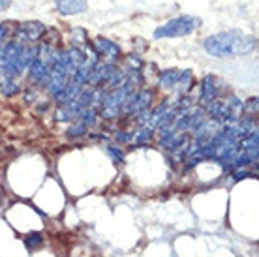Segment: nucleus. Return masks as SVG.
Returning a JSON list of instances; mask_svg holds the SVG:
<instances>
[{"instance_id":"f257e3e1","label":"nucleus","mask_w":259,"mask_h":257,"mask_svg":"<svg viewBox=\"0 0 259 257\" xmlns=\"http://www.w3.org/2000/svg\"><path fill=\"white\" fill-rule=\"evenodd\" d=\"M203 45H205V51L208 55L229 58L252 53L255 49V45H257V39L253 36H246V34L239 32V30H227V32L208 36Z\"/></svg>"},{"instance_id":"f03ea898","label":"nucleus","mask_w":259,"mask_h":257,"mask_svg":"<svg viewBox=\"0 0 259 257\" xmlns=\"http://www.w3.org/2000/svg\"><path fill=\"white\" fill-rule=\"evenodd\" d=\"M57 53L59 49L51 44H44L39 45L38 57L34 58V62L28 66V75H30V81L36 84H46L47 79H49V73L53 70V64H55V58H57Z\"/></svg>"},{"instance_id":"7ed1b4c3","label":"nucleus","mask_w":259,"mask_h":257,"mask_svg":"<svg viewBox=\"0 0 259 257\" xmlns=\"http://www.w3.org/2000/svg\"><path fill=\"white\" fill-rule=\"evenodd\" d=\"M91 105H96V90H81L77 98H73L71 102L64 103L59 111H57V120L59 122H71L77 120L79 115L84 109H89Z\"/></svg>"},{"instance_id":"20e7f679","label":"nucleus","mask_w":259,"mask_h":257,"mask_svg":"<svg viewBox=\"0 0 259 257\" xmlns=\"http://www.w3.org/2000/svg\"><path fill=\"white\" fill-rule=\"evenodd\" d=\"M201 26L199 17L194 15H181L175 19L167 21L165 25H162L160 28L154 30V38H179V36H186L192 34L194 30H197Z\"/></svg>"},{"instance_id":"39448f33","label":"nucleus","mask_w":259,"mask_h":257,"mask_svg":"<svg viewBox=\"0 0 259 257\" xmlns=\"http://www.w3.org/2000/svg\"><path fill=\"white\" fill-rule=\"evenodd\" d=\"M150 102H152V92L150 90H137V92L130 94L122 111L126 115H139V113L149 109Z\"/></svg>"},{"instance_id":"423d86ee","label":"nucleus","mask_w":259,"mask_h":257,"mask_svg":"<svg viewBox=\"0 0 259 257\" xmlns=\"http://www.w3.org/2000/svg\"><path fill=\"white\" fill-rule=\"evenodd\" d=\"M96 55L100 57V60H104V62H109V64H115L120 57V47H118L115 41H111V39L104 38V36H98L94 39V47H92Z\"/></svg>"},{"instance_id":"0eeeda50","label":"nucleus","mask_w":259,"mask_h":257,"mask_svg":"<svg viewBox=\"0 0 259 257\" xmlns=\"http://www.w3.org/2000/svg\"><path fill=\"white\" fill-rule=\"evenodd\" d=\"M216 98H220V81L216 75L208 73L207 77L201 81V90H199V105L205 109L208 103L214 102Z\"/></svg>"},{"instance_id":"6e6552de","label":"nucleus","mask_w":259,"mask_h":257,"mask_svg":"<svg viewBox=\"0 0 259 257\" xmlns=\"http://www.w3.org/2000/svg\"><path fill=\"white\" fill-rule=\"evenodd\" d=\"M47 28L46 25H41L38 21H25V23H21L17 25V36H19L25 44H34V41H38L46 36Z\"/></svg>"},{"instance_id":"1a4fd4ad","label":"nucleus","mask_w":259,"mask_h":257,"mask_svg":"<svg viewBox=\"0 0 259 257\" xmlns=\"http://www.w3.org/2000/svg\"><path fill=\"white\" fill-rule=\"evenodd\" d=\"M57 10L60 15H77L87 10V2L84 0H57Z\"/></svg>"},{"instance_id":"9d476101","label":"nucleus","mask_w":259,"mask_h":257,"mask_svg":"<svg viewBox=\"0 0 259 257\" xmlns=\"http://www.w3.org/2000/svg\"><path fill=\"white\" fill-rule=\"evenodd\" d=\"M179 79H181V71L179 70H165L160 73L158 87L165 90H175L177 84H179Z\"/></svg>"},{"instance_id":"9b49d317","label":"nucleus","mask_w":259,"mask_h":257,"mask_svg":"<svg viewBox=\"0 0 259 257\" xmlns=\"http://www.w3.org/2000/svg\"><path fill=\"white\" fill-rule=\"evenodd\" d=\"M25 244L28 250H36V248H39V246L44 244V237H41L39 233H30V235L25 238Z\"/></svg>"},{"instance_id":"f8f14e48","label":"nucleus","mask_w":259,"mask_h":257,"mask_svg":"<svg viewBox=\"0 0 259 257\" xmlns=\"http://www.w3.org/2000/svg\"><path fill=\"white\" fill-rule=\"evenodd\" d=\"M107 154H109L115 161H120V163L124 161V152L118 147H107Z\"/></svg>"},{"instance_id":"ddd939ff","label":"nucleus","mask_w":259,"mask_h":257,"mask_svg":"<svg viewBox=\"0 0 259 257\" xmlns=\"http://www.w3.org/2000/svg\"><path fill=\"white\" fill-rule=\"evenodd\" d=\"M242 111H246L248 116L255 115V113H257V98H252V100L246 103V107H242Z\"/></svg>"},{"instance_id":"4468645a","label":"nucleus","mask_w":259,"mask_h":257,"mask_svg":"<svg viewBox=\"0 0 259 257\" xmlns=\"http://www.w3.org/2000/svg\"><path fill=\"white\" fill-rule=\"evenodd\" d=\"M84 134H89V130L84 128V126H81V124H75L73 128H70V132H68V135L70 137H79V135H84Z\"/></svg>"},{"instance_id":"2eb2a0df","label":"nucleus","mask_w":259,"mask_h":257,"mask_svg":"<svg viewBox=\"0 0 259 257\" xmlns=\"http://www.w3.org/2000/svg\"><path fill=\"white\" fill-rule=\"evenodd\" d=\"M115 139H117V143H132V141H134V134H126V132H117Z\"/></svg>"},{"instance_id":"dca6fc26","label":"nucleus","mask_w":259,"mask_h":257,"mask_svg":"<svg viewBox=\"0 0 259 257\" xmlns=\"http://www.w3.org/2000/svg\"><path fill=\"white\" fill-rule=\"evenodd\" d=\"M246 177H253L252 171H242V169H237L233 173V180H240V179H246Z\"/></svg>"},{"instance_id":"f3484780","label":"nucleus","mask_w":259,"mask_h":257,"mask_svg":"<svg viewBox=\"0 0 259 257\" xmlns=\"http://www.w3.org/2000/svg\"><path fill=\"white\" fill-rule=\"evenodd\" d=\"M6 38H8V26L0 25V47H2V44L6 41Z\"/></svg>"},{"instance_id":"a211bd4d","label":"nucleus","mask_w":259,"mask_h":257,"mask_svg":"<svg viewBox=\"0 0 259 257\" xmlns=\"http://www.w3.org/2000/svg\"><path fill=\"white\" fill-rule=\"evenodd\" d=\"M4 8H8V0H0V10H4Z\"/></svg>"}]
</instances>
